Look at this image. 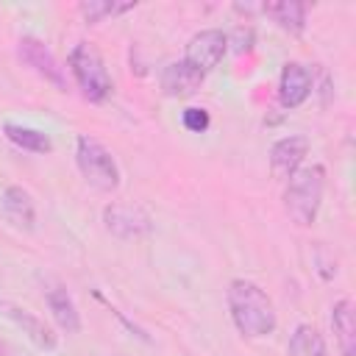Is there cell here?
Returning a JSON list of instances; mask_svg holds the SVG:
<instances>
[{
	"mask_svg": "<svg viewBox=\"0 0 356 356\" xmlns=\"http://www.w3.org/2000/svg\"><path fill=\"white\" fill-rule=\"evenodd\" d=\"M306 153H309V139L306 136H284V139H278L270 147V170H273V175L278 181H289L300 170Z\"/></svg>",
	"mask_w": 356,
	"mask_h": 356,
	"instance_id": "ba28073f",
	"label": "cell"
},
{
	"mask_svg": "<svg viewBox=\"0 0 356 356\" xmlns=\"http://www.w3.org/2000/svg\"><path fill=\"white\" fill-rule=\"evenodd\" d=\"M181 122H184V128L186 131H192V134H203L206 128H209V111L206 108H197V106H192V108H186L184 114H181Z\"/></svg>",
	"mask_w": 356,
	"mask_h": 356,
	"instance_id": "d6986e66",
	"label": "cell"
},
{
	"mask_svg": "<svg viewBox=\"0 0 356 356\" xmlns=\"http://www.w3.org/2000/svg\"><path fill=\"white\" fill-rule=\"evenodd\" d=\"M228 50V33L217 31V28H206L200 33H195L189 42H186V53H184V61L192 64L195 70H200L203 75L209 70H214L222 56Z\"/></svg>",
	"mask_w": 356,
	"mask_h": 356,
	"instance_id": "52a82bcc",
	"label": "cell"
},
{
	"mask_svg": "<svg viewBox=\"0 0 356 356\" xmlns=\"http://www.w3.org/2000/svg\"><path fill=\"white\" fill-rule=\"evenodd\" d=\"M44 300H47V309L53 312V317H56V323H58L61 331H67V334H78V331H81L78 306H75L72 295H70L61 284L50 281V284L44 286Z\"/></svg>",
	"mask_w": 356,
	"mask_h": 356,
	"instance_id": "7c38bea8",
	"label": "cell"
},
{
	"mask_svg": "<svg viewBox=\"0 0 356 356\" xmlns=\"http://www.w3.org/2000/svg\"><path fill=\"white\" fill-rule=\"evenodd\" d=\"M70 72L75 78V83L81 86L83 97L92 100V103H103L106 97H111V75L103 64V56L97 53V47L86 44V42H78L72 50H70Z\"/></svg>",
	"mask_w": 356,
	"mask_h": 356,
	"instance_id": "3957f363",
	"label": "cell"
},
{
	"mask_svg": "<svg viewBox=\"0 0 356 356\" xmlns=\"http://www.w3.org/2000/svg\"><path fill=\"white\" fill-rule=\"evenodd\" d=\"M314 89V75L306 64L289 61L281 70V81H278V97L284 108H298L300 103H306V97Z\"/></svg>",
	"mask_w": 356,
	"mask_h": 356,
	"instance_id": "9c48e42d",
	"label": "cell"
},
{
	"mask_svg": "<svg viewBox=\"0 0 356 356\" xmlns=\"http://www.w3.org/2000/svg\"><path fill=\"white\" fill-rule=\"evenodd\" d=\"M228 309H231V320L242 337L261 339V337H270L278 325V314H275L270 295L253 281H245V278L231 281Z\"/></svg>",
	"mask_w": 356,
	"mask_h": 356,
	"instance_id": "6da1fadb",
	"label": "cell"
},
{
	"mask_svg": "<svg viewBox=\"0 0 356 356\" xmlns=\"http://www.w3.org/2000/svg\"><path fill=\"white\" fill-rule=\"evenodd\" d=\"M0 309H3V314L11 320V323H17L19 328H22V334L33 342V345H39L42 350H53L56 348V334L33 314V312H28V309H22V306H14V303H0Z\"/></svg>",
	"mask_w": 356,
	"mask_h": 356,
	"instance_id": "4fadbf2b",
	"label": "cell"
},
{
	"mask_svg": "<svg viewBox=\"0 0 356 356\" xmlns=\"http://www.w3.org/2000/svg\"><path fill=\"white\" fill-rule=\"evenodd\" d=\"M75 161L89 186H95L100 192H114L120 186V167L103 142H97L92 136H78Z\"/></svg>",
	"mask_w": 356,
	"mask_h": 356,
	"instance_id": "277c9868",
	"label": "cell"
},
{
	"mask_svg": "<svg viewBox=\"0 0 356 356\" xmlns=\"http://www.w3.org/2000/svg\"><path fill=\"white\" fill-rule=\"evenodd\" d=\"M131 8H134V3H111V0H86V3H81V14L86 17V22H100L106 17L125 14Z\"/></svg>",
	"mask_w": 356,
	"mask_h": 356,
	"instance_id": "ac0fdd59",
	"label": "cell"
},
{
	"mask_svg": "<svg viewBox=\"0 0 356 356\" xmlns=\"http://www.w3.org/2000/svg\"><path fill=\"white\" fill-rule=\"evenodd\" d=\"M19 58L36 72L42 75L47 83H53L58 92H67V75H64V67L58 64V58L53 56V50L36 39V36H22L19 39Z\"/></svg>",
	"mask_w": 356,
	"mask_h": 356,
	"instance_id": "8992f818",
	"label": "cell"
},
{
	"mask_svg": "<svg viewBox=\"0 0 356 356\" xmlns=\"http://www.w3.org/2000/svg\"><path fill=\"white\" fill-rule=\"evenodd\" d=\"M103 222H106V228H108L111 236L125 239V242L142 239L153 228L150 214L142 206H131V203H111V206H106Z\"/></svg>",
	"mask_w": 356,
	"mask_h": 356,
	"instance_id": "5b68a950",
	"label": "cell"
},
{
	"mask_svg": "<svg viewBox=\"0 0 356 356\" xmlns=\"http://www.w3.org/2000/svg\"><path fill=\"white\" fill-rule=\"evenodd\" d=\"M289 356H328L325 339L314 325H298L289 337Z\"/></svg>",
	"mask_w": 356,
	"mask_h": 356,
	"instance_id": "2e32d148",
	"label": "cell"
},
{
	"mask_svg": "<svg viewBox=\"0 0 356 356\" xmlns=\"http://www.w3.org/2000/svg\"><path fill=\"white\" fill-rule=\"evenodd\" d=\"M264 14H270L284 31H289L292 36H300L306 31V6L295 3V0H281V3H267Z\"/></svg>",
	"mask_w": 356,
	"mask_h": 356,
	"instance_id": "9a60e30c",
	"label": "cell"
},
{
	"mask_svg": "<svg viewBox=\"0 0 356 356\" xmlns=\"http://www.w3.org/2000/svg\"><path fill=\"white\" fill-rule=\"evenodd\" d=\"M323 189H325V170L320 164L300 167L289 181L284 192V209L289 220L300 228H309L317 220L320 203H323Z\"/></svg>",
	"mask_w": 356,
	"mask_h": 356,
	"instance_id": "7a4b0ae2",
	"label": "cell"
},
{
	"mask_svg": "<svg viewBox=\"0 0 356 356\" xmlns=\"http://www.w3.org/2000/svg\"><path fill=\"white\" fill-rule=\"evenodd\" d=\"M8 142H14L17 147L28 150V153H50L53 150V142L47 134L36 131V128H28V125H17V122H6L3 125Z\"/></svg>",
	"mask_w": 356,
	"mask_h": 356,
	"instance_id": "e0dca14e",
	"label": "cell"
},
{
	"mask_svg": "<svg viewBox=\"0 0 356 356\" xmlns=\"http://www.w3.org/2000/svg\"><path fill=\"white\" fill-rule=\"evenodd\" d=\"M0 211L19 231H33L36 228V206H33L31 195L22 186H6L0 192Z\"/></svg>",
	"mask_w": 356,
	"mask_h": 356,
	"instance_id": "30bf717a",
	"label": "cell"
},
{
	"mask_svg": "<svg viewBox=\"0 0 356 356\" xmlns=\"http://www.w3.org/2000/svg\"><path fill=\"white\" fill-rule=\"evenodd\" d=\"M331 325L337 331L342 356H356V320H353V303L348 298H342V300L334 303Z\"/></svg>",
	"mask_w": 356,
	"mask_h": 356,
	"instance_id": "5bb4252c",
	"label": "cell"
},
{
	"mask_svg": "<svg viewBox=\"0 0 356 356\" xmlns=\"http://www.w3.org/2000/svg\"><path fill=\"white\" fill-rule=\"evenodd\" d=\"M203 78L206 75L200 70H195L192 64H186L181 58V61H172V64L164 67V72H161V89H164L167 97H178V100L181 97H192L200 89Z\"/></svg>",
	"mask_w": 356,
	"mask_h": 356,
	"instance_id": "8fae6325",
	"label": "cell"
}]
</instances>
